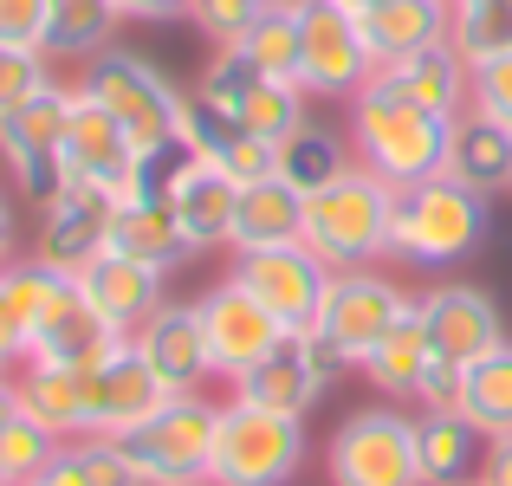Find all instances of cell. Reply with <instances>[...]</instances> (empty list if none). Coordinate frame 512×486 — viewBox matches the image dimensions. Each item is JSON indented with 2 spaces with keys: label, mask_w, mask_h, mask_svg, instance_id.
I'll return each instance as SVG.
<instances>
[{
  "label": "cell",
  "mask_w": 512,
  "mask_h": 486,
  "mask_svg": "<svg viewBox=\"0 0 512 486\" xmlns=\"http://www.w3.org/2000/svg\"><path fill=\"white\" fill-rule=\"evenodd\" d=\"M448 46L461 52L467 65L506 52L512 46V7L506 0H461V7H454V39Z\"/></svg>",
  "instance_id": "obj_36"
},
{
  "label": "cell",
  "mask_w": 512,
  "mask_h": 486,
  "mask_svg": "<svg viewBox=\"0 0 512 486\" xmlns=\"http://www.w3.org/2000/svg\"><path fill=\"white\" fill-rule=\"evenodd\" d=\"M357 20H363V39H370L376 65H389V59H409V52L448 46L454 39V0H376Z\"/></svg>",
  "instance_id": "obj_25"
},
{
  "label": "cell",
  "mask_w": 512,
  "mask_h": 486,
  "mask_svg": "<svg viewBox=\"0 0 512 486\" xmlns=\"http://www.w3.org/2000/svg\"><path fill=\"white\" fill-rule=\"evenodd\" d=\"M350 150L389 188H415L428 175H441V162H448V124L363 85L350 98Z\"/></svg>",
  "instance_id": "obj_4"
},
{
  "label": "cell",
  "mask_w": 512,
  "mask_h": 486,
  "mask_svg": "<svg viewBox=\"0 0 512 486\" xmlns=\"http://www.w3.org/2000/svg\"><path fill=\"white\" fill-rule=\"evenodd\" d=\"M234 52L266 78H292L299 72V0H273V7L247 26V39H240Z\"/></svg>",
  "instance_id": "obj_35"
},
{
  "label": "cell",
  "mask_w": 512,
  "mask_h": 486,
  "mask_svg": "<svg viewBox=\"0 0 512 486\" xmlns=\"http://www.w3.org/2000/svg\"><path fill=\"white\" fill-rule=\"evenodd\" d=\"M305 240V195L286 175H260V182H240L234 201V253L253 247H292Z\"/></svg>",
  "instance_id": "obj_27"
},
{
  "label": "cell",
  "mask_w": 512,
  "mask_h": 486,
  "mask_svg": "<svg viewBox=\"0 0 512 486\" xmlns=\"http://www.w3.org/2000/svg\"><path fill=\"white\" fill-rule=\"evenodd\" d=\"M454 7H461V0H454Z\"/></svg>",
  "instance_id": "obj_49"
},
{
  "label": "cell",
  "mask_w": 512,
  "mask_h": 486,
  "mask_svg": "<svg viewBox=\"0 0 512 486\" xmlns=\"http://www.w3.org/2000/svg\"><path fill=\"white\" fill-rule=\"evenodd\" d=\"M72 286V273H52L46 260L0 266V383L33 363V331L52 312V299Z\"/></svg>",
  "instance_id": "obj_21"
},
{
  "label": "cell",
  "mask_w": 512,
  "mask_h": 486,
  "mask_svg": "<svg viewBox=\"0 0 512 486\" xmlns=\"http://www.w3.org/2000/svg\"><path fill=\"white\" fill-rule=\"evenodd\" d=\"M130 337L117 331V324H104V312L85 299V286H65L59 299H52V312L39 318V331H33V363H52V370H98L111 350H124Z\"/></svg>",
  "instance_id": "obj_19"
},
{
  "label": "cell",
  "mask_w": 512,
  "mask_h": 486,
  "mask_svg": "<svg viewBox=\"0 0 512 486\" xmlns=\"http://www.w3.org/2000/svg\"><path fill=\"white\" fill-rule=\"evenodd\" d=\"M441 175H454L461 188H474L487 201L512 195V130L480 117V111H461L448 124V162H441Z\"/></svg>",
  "instance_id": "obj_24"
},
{
  "label": "cell",
  "mask_w": 512,
  "mask_h": 486,
  "mask_svg": "<svg viewBox=\"0 0 512 486\" xmlns=\"http://www.w3.org/2000/svg\"><path fill=\"white\" fill-rule=\"evenodd\" d=\"M409 312H415V299L396 286V279L376 273V266H357V273H331V292H325V305H318L312 331L344 370H363L370 350L383 344Z\"/></svg>",
  "instance_id": "obj_9"
},
{
  "label": "cell",
  "mask_w": 512,
  "mask_h": 486,
  "mask_svg": "<svg viewBox=\"0 0 512 486\" xmlns=\"http://www.w3.org/2000/svg\"><path fill=\"white\" fill-rule=\"evenodd\" d=\"M325 486H428L415 461V415L396 402L350 409L325 441Z\"/></svg>",
  "instance_id": "obj_7"
},
{
  "label": "cell",
  "mask_w": 512,
  "mask_h": 486,
  "mask_svg": "<svg viewBox=\"0 0 512 486\" xmlns=\"http://www.w3.org/2000/svg\"><path fill=\"white\" fill-rule=\"evenodd\" d=\"M461 486H474V480H461Z\"/></svg>",
  "instance_id": "obj_48"
},
{
  "label": "cell",
  "mask_w": 512,
  "mask_h": 486,
  "mask_svg": "<svg viewBox=\"0 0 512 486\" xmlns=\"http://www.w3.org/2000/svg\"><path fill=\"white\" fill-rule=\"evenodd\" d=\"M0 266H13V208L0 195Z\"/></svg>",
  "instance_id": "obj_46"
},
{
  "label": "cell",
  "mask_w": 512,
  "mask_h": 486,
  "mask_svg": "<svg viewBox=\"0 0 512 486\" xmlns=\"http://www.w3.org/2000/svg\"><path fill=\"white\" fill-rule=\"evenodd\" d=\"M480 448H487V435H480L461 409H428V415H415V461H422V480L428 486H461V480H474Z\"/></svg>",
  "instance_id": "obj_29"
},
{
  "label": "cell",
  "mask_w": 512,
  "mask_h": 486,
  "mask_svg": "<svg viewBox=\"0 0 512 486\" xmlns=\"http://www.w3.org/2000/svg\"><path fill=\"white\" fill-rule=\"evenodd\" d=\"M163 279L169 273H156V266H137V260H124V253H104L98 266L78 273V286H85V299L104 312V324H117L124 337H137L143 324L169 305L163 299Z\"/></svg>",
  "instance_id": "obj_23"
},
{
  "label": "cell",
  "mask_w": 512,
  "mask_h": 486,
  "mask_svg": "<svg viewBox=\"0 0 512 486\" xmlns=\"http://www.w3.org/2000/svg\"><path fill=\"white\" fill-rule=\"evenodd\" d=\"M312 461V435L305 422L273 409H253V402L227 396L221 422H214V467L208 486H292Z\"/></svg>",
  "instance_id": "obj_5"
},
{
  "label": "cell",
  "mask_w": 512,
  "mask_h": 486,
  "mask_svg": "<svg viewBox=\"0 0 512 486\" xmlns=\"http://www.w3.org/2000/svg\"><path fill=\"white\" fill-rule=\"evenodd\" d=\"M65 441H52L39 422H26L20 409H13V422L0 428V486H26V480H39L52 467V454H59Z\"/></svg>",
  "instance_id": "obj_37"
},
{
  "label": "cell",
  "mask_w": 512,
  "mask_h": 486,
  "mask_svg": "<svg viewBox=\"0 0 512 486\" xmlns=\"http://www.w3.org/2000/svg\"><path fill=\"white\" fill-rule=\"evenodd\" d=\"M214 422H221V402L175 396L163 415H150L143 428L117 435L111 448L124 454V467L137 474V486H208L214 467Z\"/></svg>",
  "instance_id": "obj_6"
},
{
  "label": "cell",
  "mask_w": 512,
  "mask_h": 486,
  "mask_svg": "<svg viewBox=\"0 0 512 486\" xmlns=\"http://www.w3.org/2000/svg\"><path fill=\"white\" fill-rule=\"evenodd\" d=\"M350 162H357L350 137H338V130H325V124H299L286 143H273V175H286L299 195H312V188L338 182Z\"/></svg>",
  "instance_id": "obj_31"
},
{
  "label": "cell",
  "mask_w": 512,
  "mask_h": 486,
  "mask_svg": "<svg viewBox=\"0 0 512 486\" xmlns=\"http://www.w3.org/2000/svg\"><path fill=\"white\" fill-rule=\"evenodd\" d=\"M7 396L26 422H39L52 441H85V376L52 370V363H26L7 376Z\"/></svg>",
  "instance_id": "obj_26"
},
{
  "label": "cell",
  "mask_w": 512,
  "mask_h": 486,
  "mask_svg": "<svg viewBox=\"0 0 512 486\" xmlns=\"http://www.w3.org/2000/svg\"><path fill=\"white\" fill-rule=\"evenodd\" d=\"M338 370H344V363L331 357L325 344H318V331H286L247 376H240L234 389H227V396H240V402H253V409H273V415H292V422H305V415L325 402V389H331V376H338Z\"/></svg>",
  "instance_id": "obj_12"
},
{
  "label": "cell",
  "mask_w": 512,
  "mask_h": 486,
  "mask_svg": "<svg viewBox=\"0 0 512 486\" xmlns=\"http://www.w3.org/2000/svg\"><path fill=\"white\" fill-rule=\"evenodd\" d=\"M59 162H65V182L104 188L117 208L156 188V162L130 143V130L117 124V117L104 111L91 91H78V85H72V117H65V150H59Z\"/></svg>",
  "instance_id": "obj_8"
},
{
  "label": "cell",
  "mask_w": 512,
  "mask_h": 486,
  "mask_svg": "<svg viewBox=\"0 0 512 486\" xmlns=\"http://www.w3.org/2000/svg\"><path fill=\"white\" fill-rule=\"evenodd\" d=\"M376 72L363 20L338 0H299V85L305 98H357Z\"/></svg>",
  "instance_id": "obj_10"
},
{
  "label": "cell",
  "mask_w": 512,
  "mask_h": 486,
  "mask_svg": "<svg viewBox=\"0 0 512 486\" xmlns=\"http://www.w3.org/2000/svg\"><path fill=\"white\" fill-rule=\"evenodd\" d=\"M111 221H117V201L91 182H65L59 195L39 208V247L33 260H46L52 273H85L111 253Z\"/></svg>",
  "instance_id": "obj_17"
},
{
  "label": "cell",
  "mask_w": 512,
  "mask_h": 486,
  "mask_svg": "<svg viewBox=\"0 0 512 486\" xmlns=\"http://www.w3.org/2000/svg\"><path fill=\"white\" fill-rule=\"evenodd\" d=\"M130 344L143 350L156 376L175 389V396H195L201 383H214V357H208V331H201V312L195 305H163L150 324H143Z\"/></svg>",
  "instance_id": "obj_22"
},
{
  "label": "cell",
  "mask_w": 512,
  "mask_h": 486,
  "mask_svg": "<svg viewBox=\"0 0 512 486\" xmlns=\"http://www.w3.org/2000/svg\"><path fill=\"white\" fill-rule=\"evenodd\" d=\"M227 279H240V286L273 312L279 331H312L318 305H325V292H331V266L318 260L305 240H292V247L234 253V273H227Z\"/></svg>",
  "instance_id": "obj_13"
},
{
  "label": "cell",
  "mask_w": 512,
  "mask_h": 486,
  "mask_svg": "<svg viewBox=\"0 0 512 486\" xmlns=\"http://www.w3.org/2000/svg\"><path fill=\"white\" fill-rule=\"evenodd\" d=\"M195 312H201V331H208V357H214V376H221V383H240V376H247L253 363H260L266 350L286 337L273 324V312H266V305L240 286V279L208 286L195 299Z\"/></svg>",
  "instance_id": "obj_18"
},
{
  "label": "cell",
  "mask_w": 512,
  "mask_h": 486,
  "mask_svg": "<svg viewBox=\"0 0 512 486\" xmlns=\"http://www.w3.org/2000/svg\"><path fill=\"white\" fill-rule=\"evenodd\" d=\"M506 7H512V0H506Z\"/></svg>",
  "instance_id": "obj_50"
},
{
  "label": "cell",
  "mask_w": 512,
  "mask_h": 486,
  "mask_svg": "<svg viewBox=\"0 0 512 486\" xmlns=\"http://www.w3.org/2000/svg\"><path fill=\"white\" fill-rule=\"evenodd\" d=\"M389 227H396V188L350 162L338 182L305 195V247L331 266V273H357V266L389 260Z\"/></svg>",
  "instance_id": "obj_2"
},
{
  "label": "cell",
  "mask_w": 512,
  "mask_h": 486,
  "mask_svg": "<svg viewBox=\"0 0 512 486\" xmlns=\"http://www.w3.org/2000/svg\"><path fill=\"white\" fill-rule=\"evenodd\" d=\"M111 253H124V260H137V266H156V273H175L182 260H195L188 240H182V227H175V214H169V201H163V188H150V195H137V201L117 208Z\"/></svg>",
  "instance_id": "obj_28"
},
{
  "label": "cell",
  "mask_w": 512,
  "mask_h": 486,
  "mask_svg": "<svg viewBox=\"0 0 512 486\" xmlns=\"http://www.w3.org/2000/svg\"><path fill=\"white\" fill-rule=\"evenodd\" d=\"M78 91H91V98L130 130V143H137L150 162H169L175 150H182V104H188V91H175L169 72L150 65L143 52L104 46L98 59L78 72Z\"/></svg>",
  "instance_id": "obj_3"
},
{
  "label": "cell",
  "mask_w": 512,
  "mask_h": 486,
  "mask_svg": "<svg viewBox=\"0 0 512 486\" xmlns=\"http://www.w3.org/2000/svg\"><path fill=\"white\" fill-rule=\"evenodd\" d=\"M240 130H253L260 143H286L292 130L305 124V85L299 78H253L247 85V98H240V117H234Z\"/></svg>",
  "instance_id": "obj_34"
},
{
  "label": "cell",
  "mask_w": 512,
  "mask_h": 486,
  "mask_svg": "<svg viewBox=\"0 0 512 486\" xmlns=\"http://www.w3.org/2000/svg\"><path fill=\"white\" fill-rule=\"evenodd\" d=\"M52 78V59L46 52H26V46H0V117H13L20 104H33Z\"/></svg>",
  "instance_id": "obj_38"
},
{
  "label": "cell",
  "mask_w": 512,
  "mask_h": 486,
  "mask_svg": "<svg viewBox=\"0 0 512 486\" xmlns=\"http://www.w3.org/2000/svg\"><path fill=\"white\" fill-rule=\"evenodd\" d=\"M493 234L487 195L461 188L454 175H428L415 188H396V227H389V260L415 273H454L467 266Z\"/></svg>",
  "instance_id": "obj_1"
},
{
  "label": "cell",
  "mask_w": 512,
  "mask_h": 486,
  "mask_svg": "<svg viewBox=\"0 0 512 486\" xmlns=\"http://www.w3.org/2000/svg\"><path fill=\"white\" fill-rule=\"evenodd\" d=\"M461 415L480 428V435H512V337L500 350H487L480 363H467Z\"/></svg>",
  "instance_id": "obj_32"
},
{
  "label": "cell",
  "mask_w": 512,
  "mask_h": 486,
  "mask_svg": "<svg viewBox=\"0 0 512 486\" xmlns=\"http://www.w3.org/2000/svg\"><path fill=\"white\" fill-rule=\"evenodd\" d=\"M266 7H273V0H195V13H188V20L201 26V39H208V46H240V39H247V26L260 20Z\"/></svg>",
  "instance_id": "obj_40"
},
{
  "label": "cell",
  "mask_w": 512,
  "mask_h": 486,
  "mask_svg": "<svg viewBox=\"0 0 512 486\" xmlns=\"http://www.w3.org/2000/svg\"><path fill=\"white\" fill-rule=\"evenodd\" d=\"M474 486H512V435H487L474 467Z\"/></svg>",
  "instance_id": "obj_44"
},
{
  "label": "cell",
  "mask_w": 512,
  "mask_h": 486,
  "mask_svg": "<svg viewBox=\"0 0 512 486\" xmlns=\"http://www.w3.org/2000/svg\"><path fill=\"white\" fill-rule=\"evenodd\" d=\"M338 7H350V13H370V7H376V0H338Z\"/></svg>",
  "instance_id": "obj_47"
},
{
  "label": "cell",
  "mask_w": 512,
  "mask_h": 486,
  "mask_svg": "<svg viewBox=\"0 0 512 486\" xmlns=\"http://www.w3.org/2000/svg\"><path fill=\"white\" fill-rule=\"evenodd\" d=\"M415 318H422L435 357L448 363H480L487 350L506 344V312L487 286H467V279H441V286L415 292Z\"/></svg>",
  "instance_id": "obj_16"
},
{
  "label": "cell",
  "mask_w": 512,
  "mask_h": 486,
  "mask_svg": "<svg viewBox=\"0 0 512 486\" xmlns=\"http://www.w3.org/2000/svg\"><path fill=\"white\" fill-rule=\"evenodd\" d=\"M467 111H480V117L512 130V46L467 65Z\"/></svg>",
  "instance_id": "obj_39"
},
{
  "label": "cell",
  "mask_w": 512,
  "mask_h": 486,
  "mask_svg": "<svg viewBox=\"0 0 512 486\" xmlns=\"http://www.w3.org/2000/svg\"><path fill=\"white\" fill-rule=\"evenodd\" d=\"M117 13L124 20H188L195 0H117Z\"/></svg>",
  "instance_id": "obj_45"
},
{
  "label": "cell",
  "mask_w": 512,
  "mask_h": 486,
  "mask_svg": "<svg viewBox=\"0 0 512 486\" xmlns=\"http://www.w3.org/2000/svg\"><path fill=\"white\" fill-rule=\"evenodd\" d=\"M435 363V344H428V331H422V318H402L396 331L383 337V344L370 350V363H363V376H370L383 396H415V383H422V370Z\"/></svg>",
  "instance_id": "obj_33"
},
{
  "label": "cell",
  "mask_w": 512,
  "mask_h": 486,
  "mask_svg": "<svg viewBox=\"0 0 512 486\" xmlns=\"http://www.w3.org/2000/svg\"><path fill=\"white\" fill-rule=\"evenodd\" d=\"M461 389H467V363H448V357H435L422 370V383H415V415H428V409H461Z\"/></svg>",
  "instance_id": "obj_41"
},
{
  "label": "cell",
  "mask_w": 512,
  "mask_h": 486,
  "mask_svg": "<svg viewBox=\"0 0 512 486\" xmlns=\"http://www.w3.org/2000/svg\"><path fill=\"white\" fill-rule=\"evenodd\" d=\"M65 117H72V85H46L33 104H20L13 117H0V162H7L13 188L33 208H46L65 188Z\"/></svg>",
  "instance_id": "obj_11"
},
{
  "label": "cell",
  "mask_w": 512,
  "mask_h": 486,
  "mask_svg": "<svg viewBox=\"0 0 512 486\" xmlns=\"http://www.w3.org/2000/svg\"><path fill=\"white\" fill-rule=\"evenodd\" d=\"M0 46L46 52V0H0Z\"/></svg>",
  "instance_id": "obj_42"
},
{
  "label": "cell",
  "mask_w": 512,
  "mask_h": 486,
  "mask_svg": "<svg viewBox=\"0 0 512 486\" xmlns=\"http://www.w3.org/2000/svg\"><path fill=\"white\" fill-rule=\"evenodd\" d=\"M117 26H124L117 0H46V59L91 65L117 39Z\"/></svg>",
  "instance_id": "obj_30"
},
{
  "label": "cell",
  "mask_w": 512,
  "mask_h": 486,
  "mask_svg": "<svg viewBox=\"0 0 512 486\" xmlns=\"http://www.w3.org/2000/svg\"><path fill=\"white\" fill-rule=\"evenodd\" d=\"M370 91H383V98L396 104H415V111L441 117V124H454V117L467 111V59L454 46H428V52H409V59H389L370 72Z\"/></svg>",
  "instance_id": "obj_20"
},
{
  "label": "cell",
  "mask_w": 512,
  "mask_h": 486,
  "mask_svg": "<svg viewBox=\"0 0 512 486\" xmlns=\"http://www.w3.org/2000/svg\"><path fill=\"white\" fill-rule=\"evenodd\" d=\"M26 486H98V480H91V467H85V454H78V441H65V448L52 454L46 474L26 480Z\"/></svg>",
  "instance_id": "obj_43"
},
{
  "label": "cell",
  "mask_w": 512,
  "mask_h": 486,
  "mask_svg": "<svg viewBox=\"0 0 512 486\" xmlns=\"http://www.w3.org/2000/svg\"><path fill=\"white\" fill-rule=\"evenodd\" d=\"M169 402H175V389L143 363L137 344H124V350H111L98 370H85V435L117 441V435H130V428H143L150 415H163Z\"/></svg>",
  "instance_id": "obj_15"
},
{
  "label": "cell",
  "mask_w": 512,
  "mask_h": 486,
  "mask_svg": "<svg viewBox=\"0 0 512 486\" xmlns=\"http://www.w3.org/2000/svg\"><path fill=\"white\" fill-rule=\"evenodd\" d=\"M156 188H163V201H169L175 227H182L188 253H221V247H234V201H240V182L221 169V162L175 150V162L156 175Z\"/></svg>",
  "instance_id": "obj_14"
}]
</instances>
